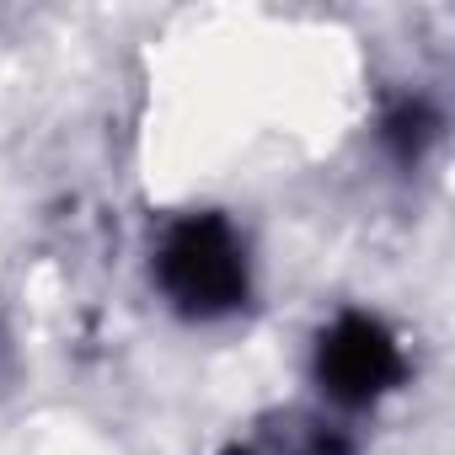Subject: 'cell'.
I'll use <instances>...</instances> for the list:
<instances>
[{
	"instance_id": "cell-1",
	"label": "cell",
	"mask_w": 455,
	"mask_h": 455,
	"mask_svg": "<svg viewBox=\"0 0 455 455\" xmlns=\"http://www.w3.org/2000/svg\"><path fill=\"white\" fill-rule=\"evenodd\" d=\"M156 284H161L166 306H177L193 322L242 311L252 295V263H247L242 231L225 214L172 220L156 247Z\"/></svg>"
},
{
	"instance_id": "cell-3",
	"label": "cell",
	"mask_w": 455,
	"mask_h": 455,
	"mask_svg": "<svg viewBox=\"0 0 455 455\" xmlns=\"http://www.w3.org/2000/svg\"><path fill=\"white\" fill-rule=\"evenodd\" d=\"M236 455H242V450H236Z\"/></svg>"
},
{
	"instance_id": "cell-2",
	"label": "cell",
	"mask_w": 455,
	"mask_h": 455,
	"mask_svg": "<svg viewBox=\"0 0 455 455\" xmlns=\"http://www.w3.org/2000/svg\"><path fill=\"white\" fill-rule=\"evenodd\" d=\"M407 375L402 343L380 316L343 311L316 343V386L338 407H370Z\"/></svg>"
}]
</instances>
